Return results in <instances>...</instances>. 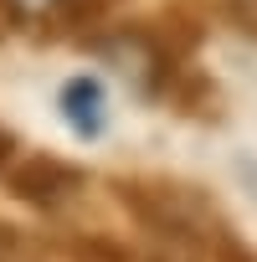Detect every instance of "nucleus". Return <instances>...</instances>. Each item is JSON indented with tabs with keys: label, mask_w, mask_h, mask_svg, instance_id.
Wrapping results in <instances>:
<instances>
[{
	"label": "nucleus",
	"mask_w": 257,
	"mask_h": 262,
	"mask_svg": "<svg viewBox=\"0 0 257 262\" xmlns=\"http://www.w3.org/2000/svg\"><path fill=\"white\" fill-rule=\"evenodd\" d=\"M82 170L77 165H67V160H52V155H36V160H26L16 175H11V190L21 195V201H31V206H62L67 195H77L82 190Z\"/></svg>",
	"instance_id": "f257e3e1"
},
{
	"label": "nucleus",
	"mask_w": 257,
	"mask_h": 262,
	"mask_svg": "<svg viewBox=\"0 0 257 262\" xmlns=\"http://www.w3.org/2000/svg\"><path fill=\"white\" fill-rule=\"evenodd\" d=\"M57 108H62V118H67V128L77 139H98L103 123H108V88H103V77H93V72L67 77L62 93H57Z\"/></svg>",
	"instance_id": "f03ea898"
},
{
	"label": "nucleus",
	"mask_w": 257,
	"mask_h": 262,
	"mask_svg": "<svg viewBox=\"0 0 257 262\" xmlns=\"http://www.w3.org/2000/svg\"><path fill=\"white\" fill-rule=\"evenodd\" d=\"M16 21H67L82 26L88 21V0H6Z\"/></svg>",
	"instance_id": "7ed1b4c3"
},
{
	"label": "nucleus",
	"mask_w": 257,
	"mask_h": 262,
	"mask_svg": "<svg viewBox=\"0 0 257 262\" xmlns=\"http://www.w3.org/2000/svg\"><path fill=\"white\" fill-rule=\"evenodd\" d=\"M226 11H231V21H237L242 31L257 36V0H226Z\"/></svg>",
	"instance_id": "20e7f679"
},
{
	"label": "nucleus",
	"mask_w": 257,
	"mask_h": 262,
	"mask_svg": "<svg viewBox=\"0 0 257 262\" xmlns=\"http://www.w3.org/2000/svg\"><path fill=\"white\" fill-rule=\"evenodd\" d=\"M6 155H11V134L0 128V165H6Z\"/></svg>",
	"instance_id": "39448f33"
}]
</instances>
